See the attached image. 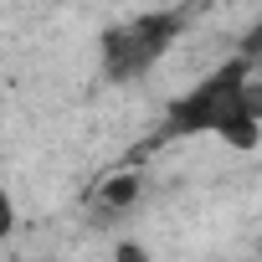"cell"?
<instances>
[{
  "mask_svg": "<svg viewBox=\"0 0 262 262\" xmlns=\"http://www.w3.org/2000/svg\"><path fill=\"white\" fill-rule=\"evenodd\" d=\"M252 62L242 52H231L226 62H216L201 82H190L160 118V128L128 155V165H139L144 155H155L160 144H180V139H201V134H216L221 144L231 149H257L262 139V118L247 108V93H252Z\"/></svg>",
  "mask_w": 262,
  "mask_h": 262,
  "instance_id": "1",
  "label": "cell"
},
{
  "mask_svg": "<svg viewBox=\"0 0 262 262\" xmlns=\"http://www.w3.org/2000/svg\"><path fill=\"white\" fill-rule=\"evenodd\" d=\"M185 21L190 11L185 6H160V11H144L134 21H118L98 36V62H103V77L108 82H139L180 36H185Z\"/></svg>",
  "mask_w": 262,
  "mask_h": 262,
  "instance_id": "2",
  "label": "cell"
},
{
  "mask_svg": "<svg viewBox=\"0 0 262 262\" xmlns=\"http://www.w3.org/2000/svg\"><path fill=\"white\" fill-rule=\"evenodd\" d=\"M139 170L134 165H118L113 175H103L93 190H88V206H93V221H123V211H134L139 206Z\"/></svg>",
  "mask_w": 262,
  "mask_h": 262,
  "instance_id": "3",
  "label": "cell"
},
{
  "mask_svg": "<svg viewBox=\"0 0 262 262\" xmlns=\"http://www.w3.org/2000/svg\"><path fill=\"white\" fill-rule=\"evenodd\" d=\"M236 52H242V57L252 62V72L262 77V21H257V26H252V31L242 36V47H236Z\"/></svg>",
  "mask_w": 262,
  "mask_h": 262,
  "instance_id": "4",
  "label": "cell"
},
{
  "mask_svg": "<svg viewBox=\"0 0 262 262\" xmlns=\"http://www.w3.org/2000/svg\"><path fill=\"white\" fill-rule=\"evenodd\" d=\"M113 262H149V252H144L139 242H118V247H113Z\"/></svg>",
  "mask_w": 262,
  "mask_h": 262,
  "instance_id": "5",
  "label": "cell"
},
{
  "mask_svg": "<svg viewBox=\"0 0 262 262\" xmlns=\"http://www.w3.org/2000/svg\"><path fill=\"white\" fill-rule=\"evenodd\" d=\"M16 262H21V257H16Z\"/></svg>",
  "mask_w": 262,
  "mask_h": 262,
  "instance_id": "6",
  "label": "cell"
}]
</instances>
